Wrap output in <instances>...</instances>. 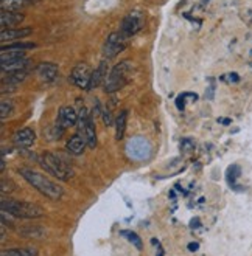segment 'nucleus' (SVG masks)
Masks as SVG:
<instances>
[{"label": "nucleus", "instance_id": "19", "mask_svg": "<svg viewBox=\"0 0 252 256\" xmlns=\"http://www.w3.org/2000/svg\"><path fill=\"white\" fill-rule=\"evenodd\" d=\"M28 76V72L27 68L25 70H16V72H8L7 76L4 78V84H8V86H18L21 84L22 81H25Z\"/></svg>", "mask_w": 252, "mask_h": 256}, {"label": "nucleus", "instance_id": "25", "mask_svg": "<svg viewBox=\"0 0 252 256\" xmlns=\"http://www.w3.org/2000/svg\"><path fill=\"white\" fill-rule=\"evenodd\" d=\"M120 234H122L123 238H126L136 248H139V250L142 248V240H140L139 234H136L134 232H120Z\"/></svg>", "mask_w": 252, "mask_h": 256}, {"label": "nucleus", "instance_id": "21", "mask_svg": "<svg viewBox=\"0 0 252 256\" xmlns=\"http://www.w3.org/2000/svg\"><path fill=\"white\" fill-rule=\"evenodd\" d=\"M2 256H38V250L33 248V247L10 248V250H4Z\"/></svg>", "mask_w": 252, "mask_h": 256}, {"label": "nucleus", "instance_id": "17", "mask_svg": "<svg viewBox=\"0 0 252 256\" xmlns=\"http://www.w3.org/2000/svg\"><path fill=\"white\" fill-rule=\"evenodd\" d=\"M36 0H2L0 2V10L2 11H13V12H21V10L33 5Z\"/></svg>", "mask_w": 252, "mask_h": 256}, {"label": "nucleus", "instance_id": "12", "mask_svg": "<svg viewBox=\"0 0 252 256\" xmlns=\"http://www.w3.org/2000/svg\"><path fill=\"white\" fill-rule=\"evenodd\" d=\"M61 124L64 129L66 128H72V126H75L78 123V114L75 112V109L70 108V106H64L59 109V114H58V122Z\"/></svg>", "mask_w": 252, "mask_h": 256}, {"label": "nucleus", "instance_id": "27", "mask_svg": "<svg viewBox=\"0 0 252 256\" xmlns=\"http://www.w3.org/2000/svg\"><path fill=\"white\" fill-rule=\"evenodd\" d=\"M240 172H241V171H240V168L236 166V164H232V166H230V168L227 170V172H226V178H227V182L232 185V184L235 182V180L240 177Z\"/></svg>", "mask_w": 252, "mask_h": 256}, {"label": "nucleus", "instance_id": "4", "mask_svg": "<svg viewBox=\"0 0 252 256\" xmlns=\"http://www.w3.org/2000/svg\"><path fill=\"white\" fill-rule=\"evenodd\" d=\"M131 72H132V64L129 61H122L115 67H112L111 73L106 76L105 84H103L105 86L106 94H114L117 90H120L129 81Z\"/></svg>", "mask_w": 252, "mask_h": 256}, {"label": "nucleus", "instance_id": "10", "mask_svg": "<svg viewBox=\"0 0 252 256\" xmlns=\"http://www.w3.org/2000/svg\"><path fill=\"white\" fill-rule=\"evenodd\" d=\"M35 140H36V134H35V130H32L30 128L19 129L16 134H14V137H13L14 144H16L19 149H28L30 146H33Z\"/></svg>", "mask_w": 252, "mask_h": 256}, {"label": "nucleus", "instance_id": "18", "mask_svg": "<svg viewBox=\"0 0 252 256\" xmlns=\"http://www.w3.org/2000/svg\"><path fill=\"white\" fill-rule=\"evenodd\" d=\"M30 61L27 58H19V59H11V61H5L2 62V72L8 73V72H16V70H25L28 67Z\"/></svg>", "mask_w": 252, "mask_h": 256}, {"label": "nucleus", "instance_id": "26", "mask_svg": "<svg viewBox=\"0 0 252 256\" xmlns=\"http://www.w3.org/2000/svg\"><path fill=\"white\" fill-rule=\"evenodd\" d=\"M13 114V102L4 100L2 104H0V115H2V122H5L7 118H10Z\"/></svg>", "mask_w": 252, "mask_h": 256}, {"label": "nucleus", "instance_id": "9", "mask_svg": "<svg viewBox=\"0 0 252 256\" xmlns=\"http://www.w3.org/2000/svg\"><path fill=\"white\" fill-rule=\"evenodd\" d=\"M91 80H92V72L89 68L86 62H80L73 67L72 74H70V81L80 88H91Z\"/></svg>", "mask_w": 252, "mask_h": 256}, {"label": "nucleus", "instance_id": "30", "mask_svg": "<svg viewBox=\"0 0 252 256\" xmlns=\"http://www.w3.org/2000/svg\"><path fill=\"white\" fill-rule=\"evenodd\" d=\"M199 225H201L199 219H191V222H190V227H191V228H195V227H199Z\"/></svg>", "mask_w": 252, "mask_h": 256}, {"label": "nucleus", "instance_id": "13", "mask_svg": "<svg viewBox=\"0 0 252 256\" xmlns=\"http://www.w3.org/2000/svg\"><path fill=\"white\" fill-rule=\"evenodd\" d=\"M33 33V30L30 26H25V28H8V30H2L0 32V39L2 42H11L14 39H22V38H27Z\"/></svg>", "mask_w": 252, "mask_h": 256}, {"label": "nucleus", "instance_id": "1", "mask_svg": "<svg viewBox=\"0 0 252 256\" xmlns=\"http://www.w3.org/2000/svg\"><path fill=\"white\" fill-rule=\"evenodd\" d=\"M19 174L35 190H38L42 196H46V198H49L52 200H61L63 199L64 190L58 184L52 182V180L47 178L44 174H41L39 171L32 170V168H22V170H19Z\"/></svg>", "mask_w": 252, "mask_h": 256}, {"label": "nucleus", "instance_id": "11", "mask_svg": "<svg viewBox=\"0 0 252 256\" xmlns=\"http://www.w3.org/2000/svg\"><path fill=\"white\" fill-rule=\"evenodd\" d=\"M36 74L38 78L44 82H53L58 78V66L53 62H42L36 67Z\"/></svg>", "mask_w": 252, "mask_h": 256}, {"label": "nucleus", "instance_id": "31", "mask_svg": "<svg viewBox=\"0 0 252 256\" xmlns=\"http://www.w3.org/2000/svg\"><path fill=\"white\" fill-rule=\"evenodd\" d=\"M199 248V246L196 244V242H191V244H188V250L190 252H196Z\"/></svg>", "mask_w": 252, "mask_h": 256}, {"label": "nucleus", "instance_id": "28", "mask_svg": "<svg viewBox=\"0 0 252 256\" xmlns=\"http://www.w3.org/2000/svg\"><path fill=\"white\" fill-rule=\"evenodd\" d=\"M101 116H103V123L106 126H111L114 123V116H112V109L109 106L105 108V110L101 112Z\"/></svg>", "mask_w": 252, "mask_h": 256}, {"label": "nucleus", "instance_id": "5", "mask_svg": "<svg viewBox=\"0 0 252 256\" xmlns=\"http://www.w3.org/2000/svg\"><path fill=\"white\" fill-rule=\"evenodd\" d=\"M78 128H80V134L84 137L87 146L94 149L97 146L95 122H94V115H91L87 108H81L78 112Z\"/></svg>", "mask_w": 252, "mask_h": 256}, {"label": "nucleus", "instance_id": "29", "mask_svg": "<svg viewBox=\"0 0 252 256\" xmlns=\"http://www.w3.org/2000/svg\"><path fill=\"white\" fill-rule=\"evenodd\" d=\"M185 96H184V94L182 95H179V96H177V100H176V104H177V109H184V106H185Z\"/></svg>", "mask_w": 252, "mask_h": 256}, {"label": "nucleus", "instance_id": "23", "mask_svg": "<svg viewBox=\"0 0 252 256\" xmlns=\"http://www.w3.org/2000/svg\"><path fill=\"white\" fill-rule=\"evenodd\" d=\"M21 233L27 238H39V236H44L46 232H44V227H22Z\"/></svg>", "mask_w": 252, "mask_h": 256}, {"label": "nucleus", "instance_id": "20", "mask_svg": "<svg viewBox=\"0 0 252 256\" xmlns=\"http://www.w3.org/2000/svg\"><path fill=\"white\" fill-rule=\"evenodd\" d=\"M126 120H128V110H122L117 115L115 120V138L120 142L125 137V130H126Z\"/></svg>", "mask_w": 252, "mask_h": 256}, {"label": "nucleus", "instance_id": "22", "mask_svg": "<svg viewBox=\"0 0 252 256\" xmlns=\"http://www.w3.org/2000/svg\"><path fill=\"white\" fill-rule=\"evenodd\" d=\"M35 47H36L35 42H16V44H11V45H4L2 52H10V50L24 52V50H30V48H35Z\"/></svg>", "mask_w": 252, "mask_h": 256}, {"label": "nucleus", "instance_id": "24", "mask_svg": "<svg viewBox=\"0 0 252 256\" xmlns=\"http://www.w3.org/2000/svg\"><path fill=\"white\" fill-rule=\"evenodd\" d=\"M19 58H25V53L19 50H10V52H2L0 61L5 62V61H11V59H19Z\"/></svg>", "mask_w": 252, "mask_h": 256}, {"label": "nucleus", "instance_id": "8", "mask_svg": "<svg viewBox=\"0 0 252 256\" xmlns=\"http://www.w3.org/2000/svg\"><path fill=\"white\" fill-rule=\"evenodd\" d=\"M143 26V16L139 11H132L123 18L122 20V26H120V33L125 38H131L137 34Z\"/></svg>", "mask_w": 252, "mask_h": 256}, {"label": "nucleus", "instance_id": "3", "mask_svg": "<svg viewBox=\"0 0 252 256\" xmlns=\"http://www.w3.org/2000/svg\"><path fill=\"white\" fill-rule=\"evenodd\" d=\"M39 163L44 170H46L47 172H50L58 180H69L73 176V170L70 168V164L58 154L44 152L39 157Z\"/></svg>", "mask_w": 252, "mask_h": 256}, {"label": "nucleus", "instance_id": "7", "mask_svg": "<svg viewBox=\"0 0 252 256\" xmlns=\"http://www.w3.org/2000/svg\"><path fill=\"white\" fill-rule=\"evenodd\" d=\"M128 45V38H125L120 32L118 33H111L103 45V54H105V59H112L117 54H120Z\"/></svg>", "mask_w": 252, "mask_h": 256}, {"label": "nucleus", "instance_id": "2", "mask_svg": "<svg viewBox=\"0 0 252 256\" xmlns=\"http://www.w3.org/2000/svg\"><path fill=\"white\" fill-rule=\"evenodd\" d=\"M0 206H2V212L10 213L13 218H18V219H39V218L46 216L44 208H41L39 205L32 204V202H19V200L4 199Z\"/></svg>", "mask_w": 252, "mask_h": 256}, {"label": "nucleus", "instance_id": "16", "mask_svg": "<svg viewBox=\"0 0 252 256\" xmlns=\"http://www.w3.org/2000/svg\"><path fill=\"white\" fill-rule=\"evenodd\" d=\"M86 146H87V143H86V140H84V137L81 134L72 135V137L69 138V142H67V150L73 156H81L84 152Z\"/></svg>", "mask_w": 252, "mask_h": 256}, {"label": "nucleus", "instance_id": "15", "mask_svg": "<svg viewBox=\"0 0 252 256\" xmlns=\"http://www.w3.org/2000/svg\"><path fill=\"white\" fill-rule=\"evenodd\" d=\"M108 59H103L100 66L92 72V80H91V88H95L101 84H105L108 76Z\"/></svg>", "mask_w": 252, "mask_h": 256}, {"label": "nucleus", "instance_id": "6", "mask_svg": "<svg viewBox=\"0 0 252 256\" xmlns=\"http://www.w3.org/2000/svg\"><path fill=\"white\" fill-rule=\"evenodd\" d=\"M153 148L151 143L148 142L145 137H132L126 143V154L129 158L136 160V162H143L151 157Z\"/></svg>", "mask_w": 252, "mask_h": 256}, {"label": "nucleus", "instance_id": "14", "mask_svg": "<svg viewBox=\"0 0 252 256\" xmlns=\"http://www.w3.org/2000/svg\"><path fill=\"white\" fill-rule=\"evenodd\" d=\"M24 14L22 12H13V11H2L0 14V26L2 30L8 28H16L22 20H24Z\"/></svg>", "mask_w": 252, "mask_h": 256}]
</instances>
